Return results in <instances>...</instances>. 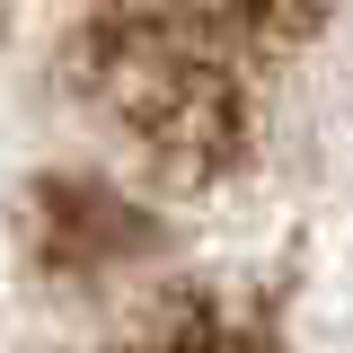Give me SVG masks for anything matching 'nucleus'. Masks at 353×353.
<instances>
[{
	"label": "nucleus",
	"mask_w": 353,
	"mask_h": 353,
	"mask_svg": "<svg viewBox=\"0 0 353 353\" xmlns=\"http://www.w3.org/2000/svg\"><path fill=\"white\" fill-rule=\"evenodd\" d=\"M256 9H274V0H168L159 18H168V27H185V36H194L203 18H256Z\"/></svg>",
	"instance_id": "nucleus-1"
}]
</instances>
